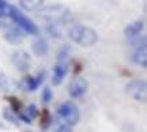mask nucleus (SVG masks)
Wrapping results in <instances>:
<instances>
[{"label":"nucleus","mask_w":147,"mask_h":132,"mask_svg":"<svg viewBox=\"0 0 147 132\" xmlns=\"http://www.w3.org/2000/svg\"><path fill=\"white\" fill-rule=\"evenodd\" d=\"M68 38L72 42L78 44L79 46L90 48L95 45L98 41V33L95 32L93 27L84 26V25H72L67 32Z\"/></svg>","instance_id":"nucleus-1"},{"label":"nucleus","mask_w":147,"mask_h":132,"mask_svg":"<svg viewBox=\"0 0 147 132\" xmlns=\"http://www.w3.org/2000/svg\"><path fill=\"white\" fill-rule=\"evenodd\" d=\"M38 16L47 23L67 25L71 21V11L64 4H49L40 8Z\"/></svg>","instance_id":"nucleus-2"},{"label":"nucleus","mask_w":147,"mask_h":132,"mask_svg":"<svg viewBox=\"0 0 147 132\" xmlns=\"http://www.w3.org/2000/svg\"><path fill=\"white\" fill-rule=\"evenodd\" d=\"M69 56H71V49L68 45H63L60 48L56 59V64L53 67V75H52V83L55 86H59L63 82L64 76L68 72L69 67Z\"/></svg>","instance_id":"nucleus-3"},{"label":"nucleus","mask_w":147,"mask_h":132,"mask_svg":"<svg viewBox=\"0 0 147 132\" xmlns=\"http://www.w3.org/2000/svg\"><path fill=\"white\" fill-rule=\"evenodd\" d=\"M7 18H10L11 21L15 23L16 26H19L26 33V34H32V36H38V27L36 26V23H33L26 15H23L21 11L16 8L15 5L10 4L8 5V10L5 14Z\"/></svg>","instance_id":"nucleus-4"},{"label":"nucleus","mask_w":147,"mask_h":132,"mask_svg":"<svg viewBox=\"0 0 147 132\" xmlns=\"http://www.w3.org/2000/svg\"><path fill=\"white\" fill-rule=\"evenodd\" d=\"M79 117H80V113H79L78 106L71 101H65L57 108V119L60 120V124L63 125L72 127L79 121Z\"/></svg>","instance_id":"nucleus-5"},{"label":"nucleus","mask_w":147,"mask_h":132,"mask_svg":"<svg viewBox=\"0 0 147 132\" xmlns=\"http://www.w3.org/2000/svg\"><path fill=\"white\" fill-rule=\"evenodd\" d=\"M127 94L132 97L135 101L146 102L147 100V85L143 79H134L129 80L125 86Z\"/></svg>","instance_id":"nucleus-6"},{"label":"nucleus","mask_w":147,"mask_h":132,"mask_svg":"<svg viewBox=\"0 0 147 132\" xmlns=\"http://www.w3.org/2000/svg\"><path fill=\"white\" fill-rule=\"evenodd\" d=\"M89 89V82L82 76H74L68 83V94L71 98H82Z\"/></svg>","instance_id":"nucleus-7"},{"label":"nucleus","mask_w":147,"mask_h":132,"mask_svg":"<svg viewBox=\"0 0 147 132\" xmlns=\"http://www.w3.org/2000/svg\"><path fill=\"white\" fill-rule=\"evenodd\" d=\"M11 63L14 64V67L18 71L26 72L32 67V56H30L29 52L23 51V49H19V51H15L11 55Z\"/></svg>","instance_id":"nucleus-8"},{"label":"nucleus","mask_w":147,"mask_h":132,"mask_svg":"<svg viewBox=\"0 0 147 132\" xmlns=\"http://www.w3.org/2000/svg\"><path fill=\"white\" fill-rule=\"evenodd\" d=\"M25 37H26V33L22 30L19 26H8L5 27L4 30V40L7 41V42L10 44H14V45H16V44H21L23 40H25Z\"/></svg>","instance_id":"nucleus-9"},{"label":"nucleus","mask_w":147,"mask_h":132,"mask_svg":"<svg viewBox=\"0 0 147 132\" xmlns=\"http://www.w3.org/2000/svg\"><path fill=\"white\" fill-rule=\"evenodd\" d=\"M131 60L134 64H136V65L142 67V68H146L147 67V45L135 48L132 51Z\"/></svg>","instance_id":"nucleus-10"},{"label":"nucleus","mask_w":147,"mask_h":132,"mask_svg":"<svg viewBox=\"0 0 147 132\" xmlns=\"http://www.w3.org/2000/svg\"><path fill=\"white\" fill-rule=\"evenodd\" d=\"M143 29H144V22L134 21V22H131L128 26H125V29H124V36H125V37L128 38V41H129L132 38L140 36V33L143 32Z\"/></svg>","instance_id":"nucleus-11"},{"label":"nucleus","mask_w":147,"mask_h":132,"mask_svg":"<svg viewBox=\"0 0 147 132\" xmlns=\"http://www.w3.org/2000/svg\"><path fill=\"white\" fill-rule=\"evenodd\" d=\"M45 79V72H40L37 76H26L23 82H22V86L27 90V91H34L40 87L42 82Z\"/></svg>","instance_id":"nucleus-12"},{"label":"nucleus","mask_w":147,"mask_h":132,"mask_svg":"<svg viewBox=\"0 0 147 132\" xmlns=\"http://www.w3.org/2000/svg\"><path fill=\"white\" fill-rule=\"evenodd\" d=\"M32 51L33 53L36 55V56H38V57H41V56H45L48 53V51H49V45H48L47 40L42 37H38L33 42L32 45Z\"/></svg>","instance_id":"nucleus-13"},{"label":"nucleus","mask_w":147,"mask_h":132,"mask_svg":"<svg viewBox=\"0 0 147 132\" xmlns=\"http://www.w3.org/2000/svg\"><path fill=\"white\" fill-rule=\"evenodd\" d=\"M18 3L23 10L26 11H37L44 4V0H18Z\"/></svg>","instance_id":"nucleus-14"},{"label":"nucleus","mask_w":147,"mask_h":132,"mask_svg":"<svg viewBox=\"0 0 147 132\" xmlns=\"http://www.w3.org/2000/svg\"><path fill=\"white\" fill-rule=\"evenodd\" d=\"M3 117H4L7 121L12 123V124H15V125L19 124V117H18V114L14 113L11 109H4V112H3Z\"/></svg>","instance_id":"nucleus-15"},{"label":"nucleus","mask_w":147,"mask_h":132,"mask_svg":"<svg viewBox=\"0 0 147 132\" xmlns=\"http://www.w3.org/2000/svg\"><path fill=\"white\" fill-rule=\"evenodd\" d=\"M53 119L52 116H51V113L48 112V109H44L42 110V117H41V127L44 128V129H47V128H49V125L52 124Z\"/></svg>","instance_id":"nucleus-16"},{"label":"nucleus","mask_w":147,"mask_h":132,"mask_svg":"<svg viewBox=\"0 0 147 132\" xmlns=\"http://www.w3.org/2000/svg\"><path fill=\"white\" fill-rule=\"evenodd\" d=\"M12 89V83L11 80L5 76L3 72H0V90L1 91H8V90Z\"/></svg>","instance_id":"nucleus-17"},{"label":"nucleus","mask_w":147,"mask_h":132,"mask_svg":"<svg viewBox=\"0 0 147 132\" xmlns=\"http://www.w3.org/2000/svg\"><path fill=\"white\" fill-rule=\"evenodd\" d=\"M8 102H10V105H11V110L14 112V113H16V114H19L22 110V104L19 102V101L16 100L15 97H10L8 98Z\"/></svg>","instance_id":"nucleus-18"},{"label":"nucleus","mask_w":147,"mask_h":132,"mask_svg":"<svg viewBox=\"0 0 147 132\" xmlns=\"http://www.w3.org/2000/svg\"><path fill=\"white\" fill-rule=\"evenodd\" d=\"M52 97H53V93H52V90H51V87H44V89H42L41 98L45 104H48L49 101L52 100Z\"/></svg>","instance_id":"nucleus-19"},{"label":"nucleus","mask_w":147,"mask_h":132,"mask_svg":"<svg viewBox=\"0 0 147 132\" xmlns=\"http://www.w3.org/2000/svg\"><path fill=\"white\" fill-rule=\"evenodd\" d=\"M23 114H25V116H27L30 120H33V119L37 116V106L34 105V104L29 105L26 108V110H25V113H23Z\"/></svg>","instance_id":"nucleus-20"},{"label":"nucleus","mask_w":147,"mask_h":132,"mask_svg":"<svg viewBox=\"0 0 147 132\" xmlns=\"http://www.w3.org/2000/svg\"><path fill=\"white\" fill-rule=\"evenodd\" d=\"M56 132H72V131H71V127L60 124V125L57 127V131H56Z\"/></svg>","instance_id":"nucleus-21"}]
</instances>
